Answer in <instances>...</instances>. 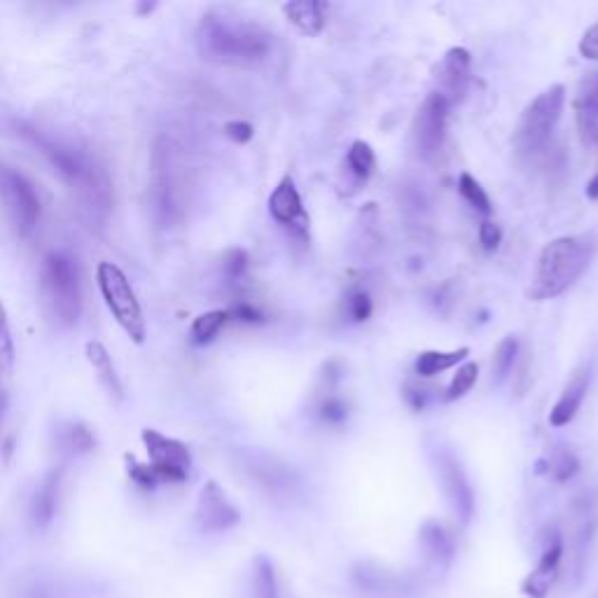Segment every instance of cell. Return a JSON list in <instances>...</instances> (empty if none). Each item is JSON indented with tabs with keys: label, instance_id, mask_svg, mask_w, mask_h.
Masks as SVG:
<instances>
[{
	"label": "cell",
	"instance_id": "1",
	"mask_svg": "<svg viewBox=\"0 0 598 598\" xmlns=\"http://www.w3.org/2000/svg\"><path fill=\"white\" fill-rule=\"evenodd\" d=\"M12 131L47 159V164L52 166L54 173H59L89 218L99 222L108 218L110 206H113V183L99 159L89 155L80 145L33 127L29 122L12 120Z\"/></svg>",
	"mask_w": 598,
	"mask_h": 598
},
{
	"label": "cell",
	"instance_id": "2",
	"mask_svg": "<svg viewBox=\"0 0 598 598\" xmlns=\"http://www.w3.org/2000/svg\"><path fill=\"white\" fill-rule=\"evenodd\" d=\"M199 54L220 66L250 68L262 64L271 52L269 33L243 19L206 15L197 31Z\"/></svg>",
	"mask_w": 598,
	"mask_h": 598
},
{
	"label": "cell",
	"instance_id": "3",
	"mask_svg": "<svg viewBox=\"0 0 598 598\" xmlns=\"http://www.w3.org/2000/svg\"><path fill=\"white\" fill-rule=\"evenodd\" d=\"M598 248L596 234H573L549 241L538 257L531 297L552 299L575 285L589 269Z\"/></svg>",
	"mask_w": 598,
	"mask_h": 598
},
{
	"label": "cell",
	"instance_id": "4",
	"mask_svg": "<svg viewBox=\"0 0 598 598\" xmlns=\"http://www.w3.org/2000/svg\"><path fill=\"white\" fill-rule=\"evenodd\" d=\"M40 299L47 316L61 328H71L82 314V283L78 260L64 250H52L40 264Z\"/></svg>",
	"mask_w": 598,
	"mask_h": 598
},
{
	"label": "cell",
	"instance_id": "5",
	"mask_svg": "<svg viewBox=\"0 0 598 598\" xmlns=\"http://www.w3.org/2000/svg\"><path fill=\"white\" fill-rule=\"evenodd\" d=\"M96 285H99L103 302H106L117 325L124 330V335L141 346L145 342V335H148V328H145L143 307L138 302L134 288H131L127 274L113 262H101L96 267Z\"/></svg>",
	"mask_w": 598,
	"mask_h": 598
},
{
	"label": "cell",
	"instance_id": "6",
	"mask_svg": "<svg viewBox=\"0 0 598 598\" xmlns=\"http://www.w3.org/2000/svg\"><path fill=\"white\" fill-rule=\"evenodd\" d=\"M183 176L176 152L166 138L152 148V211L159 225L169 227L183 218Z\"/></svg>",
	"mask_w": 598,
	"mask_h": 598
},
{
	"label": "cell",
	"instance_id": "7",
	"mask_svg": "<svg viewBox=\"0 0 598 598\" xmlns=\"http://www.w3.org/2000/svg\"><path fill=\"white\" fill-rule=\"evenodd\" d=\"M563 101H566V89L563 85H552L528 103L517 124V134H514V145L519 152L535 155L545 148L561 120Z\"/></svg>",
	"mask_w": 598,
	"mask_h": 598
},
{
	"label": "cell",
	"instance_id": "8",
	"mask_svg": "<svg viewBox=\"0 0 598 598\" xmlns=\"http://www.w3.org/2000/svg\"><path fill=\"white\" fill-rule=\"evenodd\" d=\"M0 199H3L8 218L19 236L26 239L36 232L43 206H40L36 187L24 173L10 169V166H0Z\"/></svg>",
	"mask_w": 598,
	"mask_h": 598
},
{
	"label": "cell",
	"instance_id": "9",
	"mask_svg": "<svg viewBox=\"0 0 598 598\" xmlns=\"http://www.w3.org/2000/svg\"><path fill=\"white\" fill-rule=\"evenodd\" d=\"M141 440L145 449H148V465L155 472L159 484H180L190 477L192 454L187 444L166 437L152 428L143 430Z\"/></svg>",
	"mask_w": 598,
	"mask_h": 598
},
{
	"label": "cell",
	"instance_id": "10",
	"mask_svg": "<svg viewBox=\"0 0 598 598\" xmlns=\"http://www.w3.org/2000/svg\"><path fill=\"white\" fill-rule=\"evenodd\" d=\"M449 101L440 92H433L423 101L414 120V148L423 162L433 164L444 148L449 120Z\"/></svg>",
	"mask_w": 598,
	"mask_h": 598
},
{
	"label": "cell",
	"instance_id": "11",
	"mask_svg": "<svg viewBox=\"0 0 598 598\" xmlns=\"http://www.w3.org/2000/svg\"><path fill=\"white\" fill-rule=\"evenodd\" d=\"M194 519L204 533H222L239 524L241 512L218 482H206L199 493Z\"/></svg>",
	"mask_w": 598,
	"mask_h": 598
},
{
	"label": "cell",
	"instance_id": "12",
	"mask_svg": "<svg viewBox=\"0 0 598 598\" xmlns=\"http://www.w3.org/2000/svg\"><path fill=\"white\" fill-rule=\"evenodd\" d=\"M437 470H440V479L444 484V493H447L449 505L461 524H470L472 514H475V493H472V486L465 477L461 463L456 461L454 456L442 451L437 456Z\"/></svg>",
	"mask_w": 598,
	"mask_h": 598
},
{
	"label": "cell",
	"instance_id": "13",
	"mask_svg": "<svg viewBox=\"0 0 598 598\" xmlns=\"http://www.w3.org/2000/svg\"><path fill=\"white\" fill-rule=\"evenodd\" d=\"M437 85H440V94L451 103H458L465 99L470 85V52L463 47H451L440 61L437 68Z\"/></svg>",
	"mask_w": 598,
	"mask_h": 598
},
{
	"label": "cell",
	"instance_id": "14",
	"mask_svg": "<svg viewBox=\"0 0 598 598\" xmlns=\"http://www.w3.org/2000/svg\"><path fill=\"white\" fill-rule=\"evenodd\" d=\"M561 556H563V542L559 535H554L547 542L545 552H542L538 566H535L524 582H521V591L528 598H547L552 591L556 577L561 570Z\"/></svg>",
	"mask_w": 598,
	"mask_h": 598
},
{
	"label": "cell",
	"instance_id": "15",
	"mask_svg": "<svg viewBox=\"0 0 598 598\" xmlns=\"http://www.w3.org/2000/svg\"><path fill=\"white\" fill-rule=\"evenodd\" d=\"M575 117L584 145H598V73H589L577 89Z\"/></svg>",
	"mask_w": 598,
	"mask_h": 598
},
{
	"label": "cell",
	"instance_id": "16",
	"mask_svg": "<svg viewBox=\"0 0 598 598\" xmlns=\"http://www.w3.org/2000/svg\"><path fill=\"white\" fill-rule=\"evenodd\" d=\"M269 213L271 218L281 225H297L304 227L307 225V213H304L302 206V197H299L295 180L290 176H285L281 183L276 185V190L271 192L269 197Z\"/></svg>",
	"mask_w": 598,
	"mask_h": 598
},
{
	"label": "cell",
	"instance_id": "17",
	"mask_svg": "<svg viewBox=\"0 0 598 598\" xmlns=\"http://www.w3.org/2000/svg\"><path fill=\"white\" fill-rule=\"evenodd\" d=\"M587 388H589V372L577 370L573 377L568 379V384L563 386L561 398L556 400L552 412H549V423H552L554 428L568 426V423L575 419L582 407L584 395H587Z\"/></svg>",
	"mask_w": 598,
	"mask_h": 598
},
{
	"label": "cell",
	"instance_id": "18",
	"mask_svg": "<svg viewBox=\"0 0 598 598\" xmlns=\"http://www.w3.org/2000/svg\"><path fill=\"white\" fill-rule=\"evenodd\" d=\"M59 486H61V470H54L38 484L31 500V519L38 528H45L57 514L59 503Z\"/></svg>",
	"mask_w": 598,
	"mask_h": 598
},
{
	"label": "cell",
	"instance_id": "19",
	"mask_svg": "<svg viewBox=\"0 0 598 598\" xmlns=\"http://www.w3.org/2000/svg\"><path fill=\"white\" fill-rule=\"evenodd\" d=\"M283 15L295 24L304 36H318L325 29V5L316 0H295L283 5Z\"/></svg>",
	"mask_w": 598,
	"mask_h": 598
},
{
	"label": "cell",
	"instance_id": "20",
	"mask_svg": "<svg viewBox=\"0 0 598 598\" xmlns=\"http://www.w3.org/2000/svg\"><path fill=\"white\" fill-rule=\"evenodd\" d=\"M419 540H421L423 554H426L435 566L447 568L451 559H454V542H451L449 533L444 531L437 521H426V524L421 526Z\"/></svg>",
	"mask_w": 598,
	"mask_h": 598
},
{
	"label": "cell",
	"instance_id": "21",
	"mask_svg": "<svg viewBox=\"0 0 598 598\" xmlns=\"http://www.w3.org/2000/svg\"><path fill=\"white\" fill-rule=\"evenodd\" d=\"M85 353H87L89 365L94 367L96 377H99L103 388H106V391L113 395L115 400H122V381H120V377H117L113 358H110L106 346H103L101 342H89Z\"/></svg>",
	"mask_w": 598,
	"mask_h": 598
},
{
	"label": "cell",
	"instance_id": "22",
	"mask_svg": "<svg viewBox=\"0 0 598 598\" xmlns=\"http://www.w3.org/2000/svg\"><path fill=\"white\" fill-rule=\"evenodd\" d=\"M470 349H458V351H423L419 358H416L414 370L419 377H435V374H442L456 367L458 363H463L465 356H468Z\"/></svg>",
	"mask_w": 598,
	"mask_h": 598
},
{
	"label": "cell",
	"instance_id": "23",
	"mask_svg": "<svg viewBox=\"0 0 598 598\" xmlns=\"http://www.w3.org/2000/svg\"><path fill=\"white\" fill-rule=\"evenodd\" d=\"M229 321V314L225 309H218V311H206V314H201L194 318L192 328H190V342L194 346H206L211 344L215 337L220 335V330L225 328Z\"/></svg>",
	"mask_w": 598,
	"mask_h": 598
},
{
	"label": "cell",
	"instance_id": "24",
	"mask_svg": "<svg viewBox=\"0 0 598 598\" xmlns=\"http://www.w3.org/2000/svg\"><path fill=\"white\" fill-rule=\"evenodd\" d=\"M253 596L255 598H278L276 570L269 556L257 554L253 561Z\"/></svg>",
	"mask_w": 598,
	"mask_h": 598
},
{
	"label": "cell",
	"instance_id": "25",
	"mask_svg": "<svg viewBox=\"0 0 598 598\" xmlns=\"http://www.w3.org/2000/svg\"><path fill=\"white\" fill-rule=\"evenodd\" d=\"M12 367H15V344H12L8 314H5L3 302H0V388L10 379Z\"/></svg>",
	"mask_w": 598,
	"mask_h": 598
},
{
	"label": "cell",
	"instance_id": "26",
	"mask_svg": "<svg viewBox=\"0 0 598 598\" xmlns=\"http://www.w3.org/2000/svg\"><path fill=\"white\" fill-rule=\"evenodd\" d=\"M517 353H519V342L514 337H505L503 342L498 344L496 353H493V365H491V372H493V381H503L507 379V374L512 372L514 363H517Z\"/></svg>",
	"mask_w": 598,
	"mask_h": 598
},
{
	"label": "cell",
	"instance_id": "27",
	"mask_svg": "<svg viewBox=\"0 0 598 598\" xmlns=\"http://www.w3.org/2000/svg\"><path fill=\"white\" fill-rule=\"evenodd\" d=\"M349 166L353 176L360 180H367L374 173V166H377V157H374V150L370 143L365 141H353L349 150Z\"/></svg>",
	"mask_w": 598,
	"mask_h": 598
},
{
	"label": "cell",
	"instance_id": "28",
	"mask_svg": "<svg viewBox=\"0 0 598 598\" xmlns=\"http://www.w3.org/2000/svg\"><path fill=\"white\" fill-rule=\"evenodd\" d=\"M458 192H461V197L468 201L475 211L484 215H489L493 211L489 194L484 192V187L479 185L477 178H472L470 173H461V178H458Z\"/></svg>",
	"mask_w": 598,
	"mask_h": 598
},
{
	"label": "cell",
	"instance_id": "29",
	"mask_svg": "<svg viewBox=\"0 0 598 598\" xmlns=\"http://www.w3.org/2000/svg\"><path fill=\"white\" fill-rule=\"evenodd\" d=\"M580 470V461L573 451L568 449H556L552 456H549V475H552L556 482H568L570 477L577 475Z\"/></svg>",
	"mask_w": 598,
	"mask_h": 598
},
{
	"label": "cell",
	"instance_id": "30",
	"mask_svg": "<svg viewBox=\"0 0 598 598\" xmlns=\"http://www.w3.org/2000/svg\"><path fill=\"white\" fill-rule=\"evenodd\" d=\"M477 374H479L477 363H465L463 367H458L456 377L451 379L449 384L447 400H458L463 398V395H468L472 391V386L477 384Z\"/></svg>",
	"mask_w": 598,
	"mask_h": 598
},
{
	"label": "cell",
	"instance_id": "31",
	"mask_svg": "<svg viewBox=\"0 0 598 598\" xmlns=\"http://www.w3.org/2000/svg\"><path fill=\"white\" fill-rule=\"evenodd\" d=\"M64 437H66L64 440L66 447L75 451V454H87V451H92L96 444L92 430H89L87 426H82V423H71L64 433Z\"/></svg>",
	"mask_w": 598,
	"mask_h": 598
},
{
	"label": "cell",
	"instance_id": "32",
	"mask_svg": "<svg viewBox=\"0 0 598 598\" xmlns=\"http://www.w3.org/2000/svg\"><path fill=\"white\" fill-rule=\"evenodd\" d=\"M222 269H225V276L229 278V281H239V278H243V274H246V269H248V255L243 253L241 248L229 250V253L225 255V260H222Z\"/></svg>",
	"mask_w": 598,
	"mask_h": 598
},
{
	"label": "cell",
	"instance_id": "33",
	"mask_svg": "<svg viewBox=\"0 0 598 598\" xmlns=\"http://www.w3.org/2000/svg\"><path fill=\"white\" fill-rule=\"evenodd\" d=\"M372 314V299L367 292H353L349 297V316L356 323H363Z\"/></svg>",
	"mask_w": 598,
	"mask_h": 598
},
{
	"label": "cell",
	"instance_id": "34",
	"mask_svg": "<svg viewBox=\"0 0 598 598\" xmlns=\"http://www.w3.org/2000/svg\"><path fill=\"white\" fill-rule=\"evenodd\" d=\"M500 239H503V232H500V227L496 225V222L484 220L482 225H479V243H482V248L486 250V253L498 250Z\"/></svg>",
	"mask_w": 598,
	"mask_h": 598
},
{
	"label": "cell",
	"instance_id": "35",
	"mask_svg": "<svg viewBox=\"0 0 598 598\" xmlns=\"http://www.w3.org/2000/svg\"><path fill=\"white\" fill-rule=\"evenodd\" d=\"M227 314H229V318H234V321H241V323H262L264 321L260 309L253 307V304H248V302L234 304L232 309H227Z\"/></svg>",
	"mask_w": 598,
	"mask_h": 598
},
{
	"label": "cell",
	"instance_id": "36",
	"mask_svg": "<svg viewBox=\"0 0 598 598\" xmlns=\"http://www.w3.org/2000/svg\"><path fill=\"white\" fill-rule=\"evenodd\" d=\"M225 136L229 138V141L243 145V143H248L250 138H253V127H250V124L243 122V120L227 122L225 124Z\"/></svg>",
	"mask_w": 598,
	"mask_h": 598
},
{
	"label": "cell",
	"instance_id": "37",
	"mask_svg": "<svg viewBox=\"0 0 598 598\" xmlns=\"http://www.w3.org/2000/svg\"><path fill=\"white\" fill-rule=\"evenodd\" d=\"M580 54L584 59L598 61V22L584 31V36L580 40Z\"/></svg>",
	"mask_w": 598,
	"mask_h": 598
},
{
	"label": "cell",
	"instance_id": "38",
	"mask_svg": "<svg viewBox=\"0 0 598 598\" xmlns=\"http://www.w3.org/2000/svg\"><path fill=\"white\" fill-rule=\"evenodd\" d=\"M321 416L325 421L328 423H339V421H344L346 419V407H344V402L342 400H337V398H328L323 402V407H321Z\"/></svg>",
	"mask_w": 598,
	"mask_h": 598
},
{
	"label": "cell",
	"instance_id": "39",
	"mask_svg": "<svg viewBox=\"0 0 598 598\" xmlns=\"http://www.w3.org/2000/svg\"><path fill=\"white\" fill-rule=\"evenodd\" d=\"M587 197L589 199H598V171H596V176L587 183Z\"/></svg>",
	"mask_w": 598,
	"mask_h": 598
}]
</instances>
